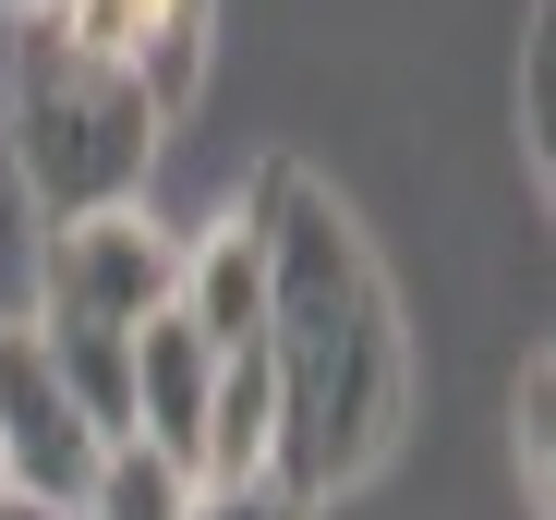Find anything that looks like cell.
Masks as SVG:
<instances>
[{"label":"cell","mask_w":556,"mask_h":520,"mask_svg":"<svg viewBox=\"0 0 556 520\" xmlns=\"http://www.w3.org/2000/svg\"><path fill=\"white\" fill-rule=\"evenodd\" d=\"M242 218L266 242V327H254L266 388H278L266 484L327 508L351 484H376L412 423V327H400V291L376 267V242H363V218L303 157H254Z\"/></svg>","instance_id":"cell-1"},{"label":"cell","mask_w":556,"mask_h":520,"mask_svg":"<svg viewBox=\"0 0 556 520\" xmlns=\"http://www.w3.org/2000/svg\"><path fill=\"white\" fill-rule=\"evenodd\" d=\"M0 134H13V169H25V194L49 206V230H61V218L146 206V169H157V145H169L146 73L110 61V49H85L61 13H25Z\"/></svg>","instance_id":"cell-2"},{"label":"cell","mask_w":556,"mask_h":520,"mask_svg":"<svg viewBox=\"0 0 556 520\" xmlns=\"http://www.w3.org/2000/svg\"><path fill=\"white\" fill-rule=\"evenodd\" d=\"M169 291H181V242H169L146 206H110V218H61V230H49V291H37V315L146 327Z\"/></svg>","instance_id":"cell-3"},{"label":"cell","mask_w":556,"mask_h":520,"mask_svg":"<svg viewBox=\"0 0 556 520\" xmlns=\"http://www.w3.org/2000/svg\"><path fill=\"white\" fill-rule=\"evenodd\" d=\"M98 448H110V436L61 399V376H49V352H37V327H0V472H13V496H37V508L73 520V496H85V472H98Z\"/></svg>","instance_id":"cell-4"},{"label":"cell","mask_w":556,"mask_h":520,"mask_svg":"<svg viewBox=\"0 0 556 520\" xmlns=\"http://www.w3.org/2000/svg\"><path fill=\"white\" fill-rule=\"evenodd\" d=\"M49 13H61L85 49L134 61V73H146V98H157V122L194 110L206 49H218V0H49Z\"/></svg>","instance_id":"cell-5"},{"label":"cell","mask_w":556,"mask_h":520,"mask_svg":"<svg viewBox=\"0 0 556 520\" xmlns=\"http://www.w3.org/2000/svg\"><path fill=\"white\" fill-rule=\"evenodd\" d=\"M206 399H218V352L181 327V303H157V315L134 327V436H146L157 460H181V484H194Z\"/></svg>","instance_id":"cell-6"},{"label":"cell","mask_w":556,"mask_h":520,"mask_svg":"<svg viewBox=\"0 0 556 520\" xmlns=\"http://www.w3.org/2000/svg\"><path fill=\"white\" fill-rule=\"evenodd\" d=\"M181 327L206 339V352L230 364V352H254V327H266V242H254V218L230 206L206 242H181Z\"/></svg>","instance_id":"cell-7"},{"label":"cell","mask_w":556,"mask_h":520,"mask_svg":"<svg viewBox=\"0 0 556 520\" xmlns=\"http://www.w3.org/2000/svg\"><path fill=\"white\" fill-rule=\"evenodd\" d=\"M25 327H37L61 399L98 423V436H134V327H85V315H25Z\"/></svg>","instance_id":"cell-8"},{"label":"cell","mask_w":556,"mask_h":520,"mask_svg":"<svg viewBox=\"0 0 556 520\" xmlns=\"http://www.w3.org/2000/svg\"><path fill=\"white\" fill-rule=\"evenodd\" d=\"M181 508H194V484H181V460H157L146 436H110L98 472H85V496H73V520H181Z\"/></svg>","instance_id":"cell-9"},{"label":"cell","mask_w":556,"mask_h":520,"mask_svg":"<svg viewBox=\"0 0 556 520\" xmlns=\"http://www.w3.org/2000/svg\"><path fill=\"white\" fill-rule=\"evenodd\" d=\"M508 448H520V496L544 520V496H556V352H532L508 388Z\"/></svg>","instance_id":"cell-10"},{"label":"cell","mask_w":556,"mask_h":520,"mask_svg":"<svg viewBox=\"0 0 556 520\" xmlns=\"http://www.w3.org/2000/svg\"><path fill=\"white\" fill-rule=\"evenodd\" d=\"M520 157L532 182H556V0H532V49H520Z\"/></svg>","instance_id":"cell-11"},{"label":"cell","mask_w":556,"mask_h":520,"mask_svg":"<svg viewBox=\"0 0 556 520\" xmlns=\"http://www.w3.org/2000/svg\"><path fill=\"white\" fill-rule=\"evenodd\" d=\"M181 520H327V508L291 496V484H230V496H194Z\"/></svg>","instance_id":"cell-12"},{"label":"cell","mask_w":556,"mask_h":520,"mask_svg":"<svg viewBox=\"0 0 556 520\" xmlns=\"http://www.w3.org/2000/svg\"><path fill=\"white\" fill-rule=\"evenodd\" d=\"M0 520H61V508H37V496H0Z\"/></svg>","instance_id":"cell-13"},{"label":"cell","mask_w":556,"mask_h":520,"mask_svg":"<svg viewBox=\"0 0 556 520\" xmlns=\"http://www.w3.org/2000/svg\"><path fill=\"white\" fill-rule=\"evenodd\" d=\"M0 13H49V0H0Z\"/></svg>","instance_id":"cell-14"},{"label":"cell","mask_w":556,"mask_h":520,"mask_svg":"<svg viewBox=\"0 0 556 520\" xmlns=\"http://www.w3.org/2000/svg\"><path fill=\"white\" fill-rule=\"evenodd\" d=\"M0 496H13V472H0Z\"/></svg>","instance_id":"cell-15"}]
</instances>
